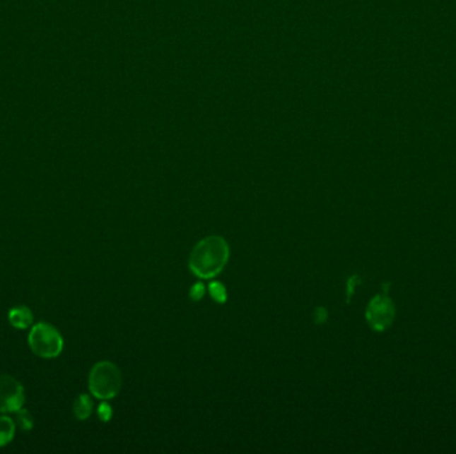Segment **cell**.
<instances>
[{
	"instance_id": "cell-11",
	"label": "cell",
	"mask_w": 456,
	"mask_h": 454,
	"mask_svg": "<svg viewBox=\"0 0 456 454\" xmlns=\"http://www.w3.org/2000/svg\"><path fill=\"white\" fill-rule=\"evenodd\" d=\"M98 416L103 422H108L112 417V408L107 402H102L98 408Z\"/></svg>"
},
{
	"instance_id": "cell-8",
	"label": "cell",
	"mask_w": 456,
	"mask_h": 454,
	"mask_svg": "<svg viewBox=\"0 0 456 454\" xmlns=\"http://www.w3.org/2000/svg\"><path fill=\"white\" fill-rule=\"evenodd\" d=\"M15 422L8 416H0V448L8 445L15 437Z\"/></svg>"
},
{
	"instance_id": "cell-6",
	"label": "cell",
	"mask_w": 456,
	"mask_h": 454,
	"mask_svg": "<svg viewBox=\"0 0 456 454\" xmlns=\"http://www.w3.org/2000/svg\"><path fill=\"white\" fill-rule=\"evenodd\" d=\"M8 320L11 325L16 329H27L34 323V315L30 308L21 305L15 306L8 312Z\"/></svg>"
},
{
	"instance_id": "cell-14",
	"label": "cell",
	"mask_w": 456,
	"mask_h": 454,
	"mask_svg": "<svg viewBox=\"0 0 456 454\" xmlns=\"http://www.w3.org/2000/svg\"><path fill=\"white\" fill-rule=\"evenodd\" d=\"M359 279L358 276H353L350 281H349V301H350V297L352 296V293H353V288H355V285H358V284H355V281L356 280Z\"/></svg>"
},
{
	"instance_id": "cell-7",
	"label": "cell",
	"mask_w": 456,
	"mask_h": 454,
	"mask_svg": "<svg viewBox=\"0 0 456 454\" xmlns=\"http://www.w3.org/2000/svg\"><path fill=\"white\" fill-rule=\"evenodd\" d=\"M94 409V404L88 395H81L74 402V414L78 419H87Z\"/></svg>"
},
{
	"instance_id": "cell-12",
	"label": "cell",
	"mask_w": 456,
	"mask_h": 454,
	"mask_svg": "<svg viewBox=\"0 0 456 454\" xmlns=\"http://www.w3.org/2000/svg\"><path fill=\"white\" fill-rule=\"evenodd\" d=\"M204 293H206V287H204L201 282H197V284L191 288V291H189V297H191L194 301H198L200 299H203Z\"/></svg>"
},
{
	"instance_id": "cell-2",
	"label": "cell",
	"mask_w": 456,
	"mask_h": 454,
	"mask_svg": "<svg viewBox=\"0 0 456 454\" xmlns=\"http://www.w3.org/2000/svg\"><path fill=\"white\" fill-rule=\"evenodd\" d=\"M88 388L99 400L114 398L122 388V373L112 362H98L88 376Z\"/></svg>"
},
{
	"instance_id": "cell-10",
	"label": "cell",
	"mask_w": 456,
	"mask_h": 454,
	"mask_svg": "<svg viewBox=\"0 0 456 454\" xmlns=\"http://www.w3.org/2000/svg\"><path fill=\"white\" fill-rule=\"evenodd\" d=\"M16 421H18V425L21 426V429H23V431H31L34 428V419L28 413V410H25V409H19L16 412Z\"/></svg>"
},
{
	"instance_id": "cell-13",
	"label": "cell",
	"mask_w": 456,
	"mask_h": 454,
	"mask_svg": "<svg viewBox=\"0 0 456 454\" xmlns=\"http://www.w3.org/2000/svg\"><path fill=\"white\" fill-rule=\"evenodd\" d=\"M327 320V309L319 306L315 311V321L317 324H322Z\"/></svg>"
},
{
	"instance_id": "cell-4",
	"label": "cell",
	"mask_w": 456,
	"mask_h": 454,
	"mask_svg": "<svg viewBox=\"0 0 456 454\" xmlns=\"http://www.w3.org/2000/svg\"><path fill=\"white\" fill-rule=\"evenodd\" d=\"M397 308L386 293L376 294L367 305L366 320L375 332H385L395 321Z\"/></svg>"
},
{
	"instance_id": "cell-1",
	"label": "cell",
	"mask_w": 456,
	"mask_h": 454,
	"mask_svg": "<svg viewBox=\"0 0 456 454\" xmlns=\"http://www.w3.org/2000/svg\"><path fill=\"white\" fill-rule=\"evenodd\" d=\"M230 257V248L221 236H209L195 245L189 269L201 279H212L222 272Z\"/></svg>"
},
{
	"instance_id": "cell-3",
	"label": "cell",
	"mask_w": 456,
	"mask_h": 454,
	"mask_svg": "<svg viewBox=\"0 0 456 454\" xmlns=\"http://www.w3.org/2000/svg\"><path fill=\"white\" fill-rule=\"evenodd\" d=\"M28 345L42 359H55L62 353L64 340L58 329L48 323L33 326L28 335Z\"/></svg>"
},
{
	"instance_id": "cell-5",
	"label": "cell",
	"mask_w": 456,
	"mask_h": 454,
	"mask_svg": "<svg viewBox=\"0 0 456 454\" xmlns=\"http://www.w3.org/2000/svg\"><path fill=\"white\" fill-rule=\"evenodd\" d=\"M23 385L8 374L0 376V413H12L23 408Z\"/></svg>"
},
{
	"instance_id": "cell-9",
	"label": "cell",
	"mask_w": 456,
	"mask_h": 454,
	"mask_svg": "<svg viewBox=\"0 0 456 454\" xmlns=\"http://www.w3.org/2000/svg\"><path fill=\"white\" fill-rule=\"evenodd\" d=\"M209 292H210L211 297L218 301V303H224L227 300V292L223 285L222 282H211L209 285Z\"/></svg>"
}]
</instances>
